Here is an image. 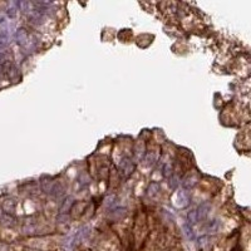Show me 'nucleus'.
Segmentation results:
<instances>
[{"label": "nucleus", "instance_id": "f257e3e1", "mask_svg": "<svg viewBox=\"0 0 251 251\" xmlns=\"http://www.w3.org/2000/svg\"><path fill=\"white\" fill-rule=\"evenodd\" d=\"M17 40L19 46L26 48V50H34L35 47H37V42L34 40L33 35H30L28 33V30H25L24 28L19 29L17 31Z\"/></svg>", "mask_w": 251, "mask_h": 251}, {"label": "nucleus", "instance_id": "f03ea898", "mask_svg": "<svg viewBox=\"0 0 251 251\" xmlns=\"http://www.w3.org/2000/svg\"><path fill=\"white\" fill-rule=\"evenodd\" d=\"M210 208H211V206H210V203L208 202L201 203V205L197 207V210H195V211H196L197 220L206 219V216H207L208 212H210Z\"/></svg>", "mask_w": 251, "mask_h": 251}, {"label": "nucleus", "instance_id": "7ed1b4c3", "mask_svg": "<svg viewBox=\"0 0 251 251\" xmlns=\"http://www.w3.org/2000/svg\"><path fill=\"white\" fill-rule=\"evenodd\" d=\"M72 197H67L66 200L63 201L62 206H60L59 208V220L62 219V217H66V219H68V212L71 211V206H72Z\"/></svg>", "mask_w": 251, "mask_h": 251}, {"label": "nucleus", "instance_id": "20e7f679", "mask_svg": "<svg viewBox=\"0 0 251 251\" xmlns=\"http://www.w3.org/2000/svg\"><path fill=\"white\" fill-rule=\"evenodd\" d=\"M121 169H122V171L125 172L126 176H128V175H131L132 172H133L134 165L128 160V158H125V160L121 162Z\"/></svg>", "mask_w": 251, "mask_h": 251}, {"label": "nucleus", "instance_id": "39448f33", "mask_svg": "<svg viewBox=\"0 0 251 251\" xmlns=\"http://www.w3.org/2000/svg\"><path fill=\"white\" fill-rule=\"evenodd\" d=\"M178 206H181V207H185V206L188 205V202H190V197H188L187 192L186 191H181L180 195H178Z\"/></svg>", "mask_w": 251, "mask_h": 251}, {"label": "nucleus", "instance_id": "423d86ee", "mask_svg": "<svg viewBox=\"0 0 251 251\" xmlns=\"http://www.w3.org/2000/svg\"><path fill=\"white\" fill-rule=\"evenodd\" d=\"M158 191H160V185L157 182H152L149 187L150 196H156V195L158 194Z\"/></svg>", "mask_w": 251, "mask_h": 251}, {"label": "nucleus", "instance_id": "0eeeda50", "mask_svg": "<svg viewBox=\"0 0 251 251\" xmlns=\"http://www.w3.org/2000/svg\"><path fill=\"white\" fill-rule=\"evenodd\" d=\"M187 221H188V225H192V224H196L199 220H197V216H196V211L195 210H192V211H190L187 214Z\"/></svg>", "mask_w": 251, "mask_h": 251}, {"label": "nucleus", "instance_id": "6e6552de", "mask_svg": "<svg viewBox=\"0 0 251 251\" xmlns=\"http://www.w3.org/2000/svg\"><path fill=\"white\" fill-rule=\"evenodd\" d=\"M183 228H185V234L187 235V237L190 240H194L195 239V234H194V230H192V227L188 224H186L185 226H183Z\"/></svg>", "mask_w": 251, "mask_h": 251}, {"label": "nucleus", "instance_id": "1a4fd4ad", "mask_svg": "<svg viewBox=\"0 0 251 251\" xmlns=\"http://www.w3.org/2000/svg\"><path fill=\"white\" fill-rule=\"evenodd\" d=\"M172 174V167L170 165H165L163 167V176L165 177H170Z\"/></svg>", "mask_w": 251, "mask_h": 251}]
</instances>
